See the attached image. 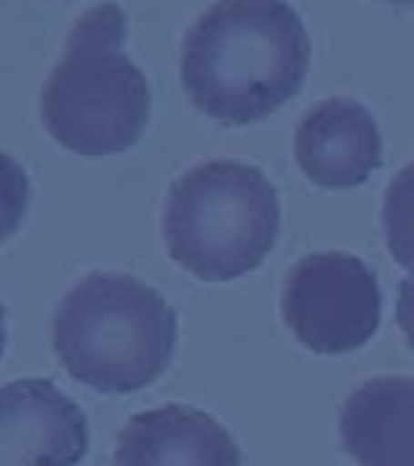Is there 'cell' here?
Masks as SVG:
<instances>
[{
	"label": "cell",
	"mask_w": 414,
	"mask_h": 466,
	"mask_svg": "<svg viewBox=\"0 0 414 466\" xmlns=\"http://www.w3.org/2000/svg\"><path fill=\"white\" fill-rule=\"evenodd\" d=\"M311 43L288 0H214L185 33L182 85L220 124H256L305 85Z\"/></svg>",
	"instance_id": "cell-1"
},
{
	"label": "cell",
	"mask_w": 414,
	"mask_h": 466,
	"mask_svg": "<svg viewBox=\"0 0 414 466\" xmlns=\"http://www.w3.org/2000/svg\"><path fill=\"white\" fill-rule=\"evenodd\" d=\"M178 320L153 285L126 272H91L58 301L52 347L66 372L87 389L130 395L172 363Z\"/></svg>",
	"instance_id": "cell-2"
},
{
	"label": "cell",
	"mask_w": 414,
	"mask_h": 466,
	"mask_svg": "<svg viewBox=\"0 0 414 466\" xmlns=\"http://www.w3.org/2000/svg\"><path fill=\"white\" fill-rule=\"evenodd\" d=\"M126 16L97 4L68 33L66 52L43 85V124L78 156L130 149L149 120V85L124 52Z\"/></svg>",
	"instance_id": "cell-3"
},
{
	"label": "cell",
	"mask_w": 414,
	"mask_h": 466,
	"mask_svg": "<svg viewBox=\"0 0 414 466\" xmlns=\"http://www.w3.org/2000/svg\"><path fill=\"white\" fill-rule=\"evenodd\" d=\"M278 191L249 162H197L172 182L162 233L182 269L227 282L259 269L278 237Z\"/></svg>",
	"instance_id": "cell-4"
},
{
	"label": "cell",
	"mask_w": 414,
	"mask_h": 466,
	"mask_svg": "<svg viewBox=\"0 0 414 466\" xmlns=\"http://www.w3.org/2000/svg\"><path fill=\"white\" fill-rule=\"evenodd\" d=\"M282 318L301 347L337 357L372 340L382 318L376 272L353 253H311L291 266Z\"/></svg>",
	"instance_id": "cell-5"
},
{
	"label": "cell",
	"mask_w": 414,
	"mask_h": 466,
	"mask_svg": "<svg viewBox=\"0 0 414 466\" xmlns=\"http://www.w3.org/2000/svg\"><path fill=\"white\" fill-rule=\"evenodd\" d=\"M91 444L87 418L49 379H16L0 392V466H75Z\"/></svg>",
	"instance_id": "cell-6"
},
{
	"label": "cell",
	"mask_w": 414,
	"mask_h": 466,
	"mask_svg": "<svg viewBox=\"0 0 414 466\" xmlns=\"http://www.w3.org/2000/svg\"><path fill=\"white\" fill-rule=\"evenodd\" d=\"M295 159L318 188H357L382 166L376 116L353 97L314 104L295 130Z\"/></svg>",
	"instance_id": "cell-7"
},
{
	"label": "cell",
	"mask_w": 414,
	"mask_h": 466,
	"mask_svg": "<svg viewBox=\"0 0 414 466\" xmlns=\"http://www.w3.org/2000/svg\"><path fill=\"white\" fill-rule=\"evenodd\" d=\"M116 466H243L230 431L191 405L139 411L124 424L114 451Z\"/></svg>",
	"instance_id": "cell-8"
},
{
	"label": "cell",
	"mask_w": 414,
	"mask_h": 466,
	"mask_svg": "<svg viewBox=\"0 0 414 466\" xmlns=\"http://www.w3.org/2000/svg\"><path fill=\"white\" fill-rule=\"evenodd\" d=\"M340 437L359 466H414V379L376 376L353 389Z\"/></svg>",
	"instance_id": "cell-9"
},
{
	"label": "cell",
	"mask_w": 414,
	"mask_h": 466,
	"mask_svg": "<svg viewBox=\"0 0 414 466\" xmlns=\"http://www.w3.org/2000/svg\"><path fill=\"white\" fill-rule=\"evenodd\" d=\"M382 230H386V247L395 262L414 269V162H408L389 182Z\"/></svg>",
	"instance_id": "cell-10"
},
{
	"label": "cell",
	"mask_w": 414,
	"mask_h": 466,
	"mask_svg": "<svg viewBox=\"0 0 414 466\" xmlns=\"http://www.w3.org/2000/svg\"><path fill=\"white\" fill-rule=\"evenodd\" d=\"M395 318H399V328L405 334L408 347L414 350V272L399 285V301H395Z\"/></svg>",
	"instance_id": "cell-11"
},
{
	"label": "cell",
	"mask_w": 414,
	"mask_h": 466,
	"mask_svg": "<svg viewBox=\"0 0 414 466\" xmlns=\"http://www.w3.org/2000/svg\"><path fill=\"white\" fill-rule=\"evenodd\" d=\"M392 4H414V0H392Z\"/></svg>",
	"instance_id": "cell-12"
}]
</instances>
